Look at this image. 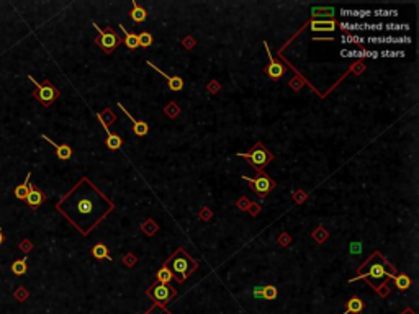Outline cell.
Instances as JSON below:
<instances>
[{
    "label": "cell",
    "instance_id": "22",
    "mask_svg": "<svg viewBox=\"0 0 419 314\" xmlns=\"http://www.w3.org/2000/svg\"><path fill=\"white\" fill-rule=\"evenodd\" d=\"M30 177H31V173L28 172L26 173V179L23 184H20L17 188H15V196L18 200H26V195H28V188H30Z\"/></svg>",
    "mask_w": 419,
    "mask_h": 314
},
{
    "label": "cell",
    "instance_id": "23",
    "mask_svg": "<svg viewBox=\"0 0 419 314\" xmlns=\"http://www.w3.org/2000/svg\"><path fill=\"white\" fill-rule=\"evenodd\" d=\"M156 278H157V283H164V285H169L172 282L174 275L171 272V268H169V265H164L163 268H159V272L156 273Z\"/></svg>",
    "mask_w": 419,
    "mask_h": 314
},
{
    "label": "cell",
    "instance_id": "34",
    "mask_svg": "<svg viewBox=\"0 0 419 314\" xmlns=\"http://www.w3.org/2000/svg\"><path fill=\"white\" fill-rule=\"evenodd\" d=\"M372 15H377V17H396V15H398V10H375V12H372Z\"/></svg>",
    "mask_w": 419,
    "mask_h": 314
},
{
    "label": "cell",
    "instance_id": "4",
    "mask_svg": "<svg viewBox=\"0 0 419 314\" xmlns=\"http://www.w3.org/2000/svg\"><path fill=\"white\" fill-rule=\"evenodd\" d=\"M236 157H242V159H246L247 162H251V165L254 167L257 172L262 170V167H266L272 160V154L266 148H264L261 143H257L255 148L251 152H242V154H236Z\"/></svg>",
    "mask_w": 419,
    "mask_h": 314
},
{
    "label": "cell",
    "instance_id": "33",
    "mask_svg": "<svg viewBox=\"0 0 419 314\" xmlns=\"http://www.w3.org/2000/svg\"><path fill=\"white\" fill-rule=\"evenodd\" d=\"M381 57H404V51H380Z\"/></svg>",
    "mask_w": 419,
    "mask_h": 314
},
{
    "label": "cell",
    "instance_id": "12",
    "mask_svg": "<svg viewBox=\"0 0 419 314\" xmlns=\"http://www.w3.org/2000/svg\"><path fill=\"white\" fill-rule=\"evenodd\" d=\"M118 108H120V110H121V112H123L124 115L128 116V118H130V121L133 123V131H135V133H136L138 136H146V134H148V131H149V126H148V123H146V121H138V120H135L133 116L130 115V112L126 110V108H124V105L118 103Z\"/></svg>",
    "mask_w": 419,
    "mask_h": 314
},
{
    "label": "cell",
    "instance_id": "29",
    "mask_svg": "<svg viewBox=\"0 0 419 314\" xmlns=\"http://www.w3.org/2000/svg\"><path fill=\"white\" fill-rule=\"evenodd\" d=\"M341 41L344 43V45H364L365 38H362V36H357V34H342Z\"/></svg>",
    "mask_w": 419,
    "mask_h": 314
},
{
    "label": "cell",
    "instance_id": "21",
    "mask_svg": "<svg viewBox=\"0 0 419 314\" xmlns=\"http://www.w3.org/2000/svg\"><path fill=\"white\" fill-rule=\"evenodd\" d=\"M345 31H365L369 28V23H357V21H341L339 25Z\"/></svg>",
    "mask_w": 419,
    "mask_h": 314
},
{
    "label": "cell",
    "instance_id": "1",
    "mask_svg": "<svg viewBox=\"0 0 419 314\" xmlns=\"http://www.w3.org/2000/svg\"><path fill=\"white\" fill-rule=\"evenodd\" d=\"M367 267H369V272H367L365 275L356 276V278H352L350 282H356V280H360V278H367L375 290H378V285L383 283L385 278H395V275L386 270V267H392V265H390L385 259L381 260V264H380V262H375V255H372L370 260H367Z\"/></svg>",
    "mask_w": 419,
    "mask_h": 314
},
{
    "label": "cell",
    "instance_id": "17",
    "mask_svg": "<svg viewBox=\"0 0 419 314\" xmlns=\"http://www.w3.org/2000/svg\"><path fill=\"white\" fill-rule=\"evenodd\" d=\"M311 15L314 18H325V20H333L334 18V7H313Z\"/></svg>",
    "mask_w": 419,
    "mask_h": 314
},
{
    "label": "cell",
    "instance_id": "3",
    "mask_svg": "<svg viewBox=\"0 0 419 314\" xmlns=\"http://www.w3.org/2000/svg\"><path fill=\"white\" fill-rule=\"evenodd\" d=\"M28 79L31 80V82L35 84L36 87V92H33V97L40 101V103L43 107H49L53 101L59 97V90L56 89V87L53 85V82H49V80H45V82H38L35 77L31 76H28Z\"/></svg>",
    "mask_w": 419,
    "mask_h": 314
},
{
    "label": "cell",
    "instance_id": "7",
    "mask_svg": "<svg viewBox=\"0 0 419 314\" xmlns=\"http://www.w3.org/2000/svg\"><path fill=\"white\" fill-rule=\"evenodd\" d=\"M148 295L154 299V301L157 303H167L169 299L172 296H175V290H172L169 285H164V283H156L154 287H151L148 290Z\"/></svg>",
    "mask_w": 419,
    "mask_h": 314
},
{
    "label": "cell",
    "instance_id": "8",
    "mask_svg": "<svg viewBox=\"0 0 419 314\" xmlns=\"http://www.w3.org/2000/svg\"><path fill=\"white\" fill-rule=\"evenodd\" d=\"M85 198L82 200H77L74 203V208H76V213H79L80 216H92L95 213V200H100L102 195H97L95 198L92 200L90 195H84Z\"/></svg>",
    "mask_w": 419,
    "mask_h": 314
},
{
    "label": "cell",
    "instance_id": "27",
    "mask_svg": "<svg viewBox=\"0 0 419 314\" xmlns=\"http://www.w3.org/2000/svg\"><path fill=\"white\" fill-rule=\"evenodd\" d=\"M92 255L95 259H110V255H108V249H107V246L105 244H95L93 246V249H92Z\"/></svg>",
    "mask_w": 419,
    "mask_h": 314
},
{
    "label": "cell",
    "instance_id": "38",
    "mask_svg": "<svg viewBox=\"0 0 419 314\" xmlns=\"http://www.w3.org/2000/svg\"><path fill=\"white\" fill-rule=\"evenodd\" d=\"M5 242V236H4V231H2V228H0V246H2Z\"/></svg>",
    "mask_w": 419,
    "mask_h": 314
},
{
    "label": "cell",
    "instance_id": "36",
    "mask_svg": "<svg viewBox=\"0 0 419 314\" xmlns=\"http://www.w3.org/2000/svg\"><path fill=\"white\" fill-rule=\"evenodd\" d=\"M367 30H369V31H381V30H383V25H381V23H372L370 25L369 23V28H367Z\"/></svg>",
    "mask_w": 419,
    "mask_h": 314
},
{
    "label": "cell",
    "instance_id": "35",
    "mask_svg": "<svg viewBox=\"0 0 419 314\" xmlns=\"http://www.w3.org/2000/svg\"><path fill=\"white\" fill-rule=\"evenodd\" d=\"M362 252V244L360 242H352L350 244V254H360Z\"/></svg>",
    "mask_w": 419,
    "mask_h": 314
},
{
    "label": "cell",
    "instance_id": "20",
    "mask_svg": "<svg viewBox=\"0 0 419 314\" xmlns=\"http://www.w3.org/2000/svg\"><path fill=\"white\" fill-rule=\"evenodd\" d=\"M120 30H121L123 34H124V45H126L130 49H136V48L139 46V43H138V34L130 33L123 25H120Z\"/></svg>",
    "mask_w": 419,
    "mask_h": 314
},
{
    "label": "cell",
    "instance_id": "31",
    "mask_svg": "<svg viewBox=\"0 0 419 314\" xmlns=\"http://www.w3.org/2000/svg\"><path fill=\"white\" fill-rule=\"evenodd\" d=\"M383 28L390 31H409V25H406V23H400V25L390 23V25H383Z\"/></svg>",
    "mask_w": 419,
    "mask_h": 314
},
{
    "label": "cell",
    "instance_id": "10",
    "mask_svg": "<svg viewBox=\"0 0 419 314\" xmlns=\"http://www.w3.org/2000/svg\"><path fill=\"white\" fill-rule=\"evenodd\" d=\"M365 41L372 45H409V36H369Z\"/></svg>",
    "mask_w": 419,
    "mask_h": 314
},
{
    "label": "cell",
    "instance_id": "15",
    "mask_svg": "<svg viewBox=\"0 0 419 314\" xmlns=\"http://www.w3.org/2000/svg\"><path fill=\"white\" fill-rule=\"evenodd\" d=\"M336 21L334 20H313L310 23L311 31H328L333 33L336 30Z\"/></svg>",
    "mask_w": 419,
    "mask_h": 314
},
{
    "label": "cell",
    "instance_id": "9",
    "mask_svg": "<svg viewBox=\"0 0 419 314\" xmlns=\"http://www.w3.org/2000/svg\"><path fill=\"white\" fill-rule=\"evenodd\" d=\"M264 48H266L267 56H269V65H267V69H266L267 76H269L270 79H274V80L280 79V77L285 74V67H283V65H282L280 62H278V61L274 59V56H272V53H270V48H269V45H267L266 41H264Z\"/></svg>",
    "mask_w": 419,
    "mask_h": 314
},
{
    "label": "cell",
    "instance_id": "19",
    "mask_svg": "<svg viewBox=\"0 0 419 314\" xmlns=\"http://www.w3.org/2000/svg\"><path fill=\"white\" fill-rule=\"evenodd\" d=\"M28 259L26 257H23V259H20V260H15L13 262V264L10 265V272L13 273V275H25L26 273V270H28Z\"/></svg>",
    "mask_w": 419,
    "mask_h": 314
},
{
    "label": "cell",
    "instance_id": "28",
    "mask_svg": "<svg viewBox=\"0 0 419 314\" xmlns=\"http://www.w3.org/2000/svg\"><path fill=\"white\" fill-rule=\"evenodd\" d=\"M107 146H108V149H112V151H116V149H120L121 148V137L118 134H113L112 131L107 134Z\"/></svg>",
    "mask_w": 419,
    "mask_h": 314
},
{
    "label": "cell",
    "instance_id": "26",
    "mask_svg": "<svg viewBox=\"0 0 419 314\" xmlns=\"http://www.w3.org/2000/svg\"><path fill=\"white\" fill-rule=\"evenodd\" d=\"M395 285L400 291H406L411 287V278L406 273H400L395 276Z\"/></svg>",
    "mask_w": 419,
    "mask_h": 314
},
{
    "label": "cell",
    "instance_id": "24",
    "mask_svg": "<svg viewBox=\"0 0 419 314\" xmlns=\"http://www.w3.org/2000/svg\"><path fill=\"white\" fill-rule=\"evenodd\" d=\"M342 17H349V18H367L372 15L370 10H352V9H342L341 10Z\"/></svg>",
    "mask_w": 419,
    "mask_h": 314
},
{
    "label": "cell",
    "instance_id": "2",
    "mask_svg": "<svg viewBox=\"0 0 419 314\" xmlns=\"http://www.w3.org/2000/svg\"><path fill=\"white\" fill-rule=\"evenodd\" d=\"M172 264V275L177 278V282H185V278L188 276V273L197 267V264L188 257V254H185L182 249L177 251V254L174 255V259H171Z\"/></svg>",
    "mask_w": 419,
    "mask_h": 314
},
{
    "label": "cell",
    "instance_id": "5",
    "mask_svg": "<svg viewBox=\"0 0 419 314\" xmlns=\"http://www.w3.org/2000/svg\"><path fill=\"white\" fill-rule=\"evenodd\" d=\"M92 26L99 31V38H97L99 46L104 51H107V53H112V51L120 45V38L113 33V30H110V28L102 30V28L95 23H92Z\"/></svg>",
    "mask_w": 419,
    "mask_h": 314
},
{
    "label": "cell",
    "instance_id": "25",
    "mask_svg": "<svg viewBox=\"0 0 419 314\" xmlns=\"http://www.w3.org/2000/svg\"><path fill=\"white\" fill-rule=\"evenodd\" d=\"M146 18H148V12H146L144 9H141L136 2H133V10H131V20L136 21V23H141V21H144Z\"/></svg>",
    "mask_w": 419,
    "mask_h": 314
},
{
    "label": "cell",
    "instance_id": "30",
    "mask_svg": "<svg viewBox=\"0 0 419 314\" xmlns=\"http://www.w3.org/2000/svg\"><path fill=\"white\" fill-rule=\"evenodd\" d=\"M138 43H139V46H143V48L151 46V45H152V36H151V33H148V31L139 33V34H138Z\"/></svg>",
    "mask_w": 419,
    "mask_h": 314
},
{
    "label": "cell",
    "instance_id": "13",
    "mask_svg": "<svg viewBox=\"0 0 419 314\" xmlns=\"http://www.w3.org/2000/svg\"><path fill=\"white\" fill-rule=\"evenodd\" d=\"M148 65H151L152 69H156L160 76H164V79L167 80V84H169V89H171L172 92H179V90H182V87H183V80H182L179 76H174V77L167 76L166 72H163V71H160V69L157 67V65H154V64H152V62H149V61H148Z\"/></svg>",
    "mask_w": 419,
    "mask_h": 314
},
{
    "label": "cell",
    "instance_id": "18",
    "mask_svg": "<svg viewBox=\"0 0 419 314\" xmlns=\"http://www.w3.org/2000/svg\"><path fill=\"white\" fill-rule=\"evenodd\" d=\"M364 309V303H362V299L360 298H350L349 301H347V308H345L344 314H359V312H362Z\"/></svg>",
    "mask_w": 419,
    "mask_h": 314
},
{
    "label": "cell",
    "instance_id": "11",
    "mask_svg": "<svg viewBox=\"0 0 419 314\" xmlns=\"http://www.w3.org/2000/svg\"><path fill=\"white\" fill-rule=\"evenodd\" d=\"M46 200V195L41 192V190L36 187L35 184H30V188H28V195H26V203L30 204L31 208H38L41 206Z\"/></svg>",
    "mask_w": 419,
    "mask_h": 314
},
{
    "label": "cell",
    "instance_id": "14",
    "mask_svg": "<svg viewBox=\"0 0 419 314\" xmlns=\"http://www.w3.org/2000/svg\"><path fill=\"white\" fill-rule=\"evenodd\" d=\"M41 137H43V139H45V141H48L51 146H53V148L56 149V154H57V157H59L61 160H68V159H71V157H72V149H71V146H69V144H56L54 141H51L46 134H43Z\"/></svg>",
    "mask_w": 419,
    "mask_h": 314
},
{
    "label": "cell",
    "instance_id": "32",
    "mask_svg": "<svg viewBox=\"0 0 419 314\" xmlns=\"http://www.w3.org/2000/svg\"><path fill=\"white\" fill-rule=\"evenodd\" d=\"M277 298V288L275 287H272V285H269V287H264V299H269V301H272V299H275Z\"/></svg>",
    "mask_w": 419,
    "mask_h": 314
},
{
    "label": "cell",
    "instance_id": "37",
    "mask_svg": "<svg viewBox=\"0 0 419 314\" xmlns=\"http://www.w3.org/2000/svg\"><path fill=\"white\" fill-rule=\"evenodd\" d=\"M252 295H254V298H264V287H255Z\"/></svg>",
    "mask_w": 419,
    "mask_h": 314
},
{
    "label": "cell",
    "instance_id": "16",
    "mask_svg": "<svg viewBox=\"0 0 419 314\" xmlns=\"http://www.w3.org/2000/svg\"><path fill=\"white\" fill-rule=\"evenodd\" d=\"M342 57H378V51H365V49H342L341 51Z\"/></svg>",
    "mask_w": 419,
    "mask_h": 314
},
{
    "label": "cell",
    "instance_id": "6",
    "mask_svg": "<svg viewBox=\"0 0 419 314\" xmlns=\"http://www.w3.org/2000/svg\"><path fill=\"white\" fill-rule=\"evenodd\" d=\"M242 180H246L249 185L254 188V192L257 195H267L272 188L275 187V182L272 180L269 175H266L262 170H259V175H257L255 179H249V177H242Z\"/></svg>",
    "mask_w": 419,
    "mask_h": 314
}]
</instances>
